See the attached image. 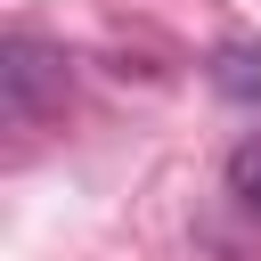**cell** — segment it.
Segmentation results:
<instances>
[{
    "mask_svg": "<svg viewBox=\"0 0 261 261\" xmlns=\"http://www.w3.org/2000/svg\"><path fill=\"white\" fill-rule=\"evenodd\" d=\"M0 106H8V122L57 114L65 106V57L49 41H33V33H8L0 41Z\"/></svg>",
    "mask_w": 261,
    "mask_h": 261,
    "instance_id": "cell-1",
    "label": "cell"
},
{
    "mask_svg": "<svg viewBox=\"0 0 261 261\" xmlns=\"http://www.w3.org/2000/svg\"><path fill=\"white\" fill-rule=\"evenodd\" d=\"M228 196L245 212H261V139H237L228 147Z\"/></svg>",
    "mask_w": 261,
    "mask_h": 261,
    "instance_id": "cell-2",
    "label": "cell"
},
{
    "mask_svg": "<svg viewBox=\"0 0 261 261\" xmlns=\"http://www.w3.org/2000/svg\"><path fill=\"white\" fill-rule=\"evenodd\" d=\"M220 90L261 98V57H253V49H220Z\"/></svg>",
    "mask_w": 261,
    "mask_h": 261,
    "instance_id": "cell-3",
    "label": "cell"
}]
</instances>
